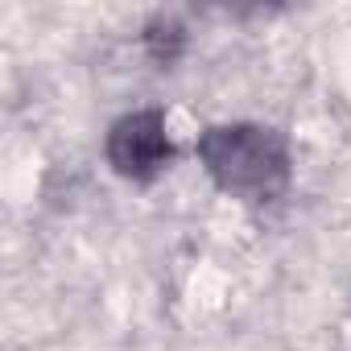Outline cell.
<instances>
[{
	"instance_id": "1",
	"label": "cell",
	"mask_w": 351,
	"mask_h": 351,
	"mask_svg": "<svg viewBox=\"0 0 351 351\" xmlns=\"http://www.w3.org/2000/svg\"><path fill=\"white\" fill-rule=\"evenodd\" d=\"M161 153H165V136L157 132V120H153V116H132V120L116 132V161H120V169H128V173L157 169Z\"/></svg>"
}]
</instances>
